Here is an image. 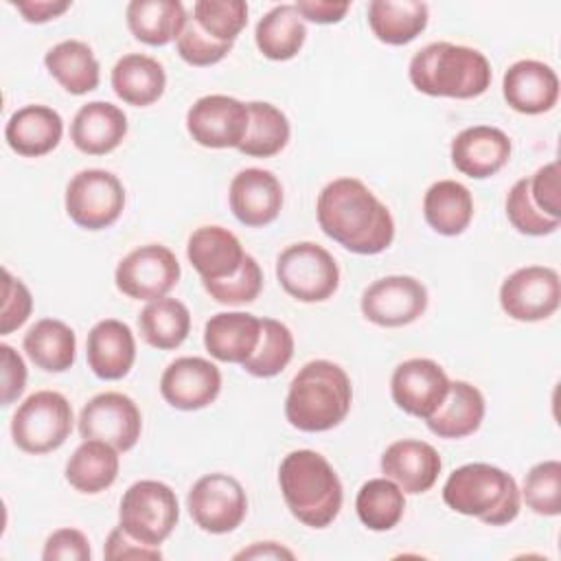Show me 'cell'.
<instances>
[{"label":"cell","instance_id":"8fae6325","mask_svg":"<svg viewBox=\"0 0 561 561\" xmlns=\"http://www.w3.org/2000/svg\"><path fill=\"white\" fill-rule=\"evenodd\" d=\"M180 280L175 254L160 243H147L121 259L114 283L121 294L134 300H156L167 296Z\"/></svg>","mask_w":561,"mask_h":561},{"label":"cell","instance_id":"4fadbf2b","mask_svg":"<svg viewBox=\"0 0 561 561\" xmlns=\"http://www.w3.org/2000/svg\"><path fill=\"white\" fill-rule=\"evenodd\" d=\"M359 307L364 318L377 327H405L425 313L427 289L414 276H383L364 289Z\"/></svg>","mask_w":561,"mask_h":561},{"label":"cell","instance_id":"5bb4252c","mask_svg":"<svg viewBox=\"0 0 561 561\" xmlns=\"http://www.w3.org/2000/svg\"><path fill=\"white\" fill-rule=\"evenodd\" d=\"M142 432V416L134 399L123 392H101L92 397L79 414L83 440L96 438L116 451H129Z\"/></svg>","mask_w":561,"mask_h":561},{"label":"cell","instance_id":"681fc988","mask_svg":"<svg viewBox=\"0 0 561 561\" xmlns=\"http://www.w3.org/2000/svg\"><path fill=\"white\" fill-rule=\"evenodd\" d=\"M103 554H105V559H160L162 557L160 548L145 546V543L136 541L121 526H116L107 535Z\"/></svg>","mask_w":561,"mask_h":561},{"label":"cell","instance_id":"277c9868","mask_svg":"<svg viewBox=\"0 0 561 561\" xmlns=\"http://www.w3.org/2000/svg\"><path fill=\"white\" fill-rule=\"evenodd\" d=\"M408 77L427 96L473 99L489 90L493 72L480 50L451 42H432L414 53Z\"/></svg>","mask_w":561,"mask_h":561},{"label":"cell","instance_id":"4dcf8cb0","mask_svg":"<svg viewBox=\"0 0 561 561\" xmlns=\"http://www.w3.org/2000/svg\"><path fill=\"white\" fill-rule=\"evenodd\" d=\"M423 217L427 226L443 237L462 234L473 219V197L465 184L438 180L425 191Z\"/></svg>","mask_w":561,"mask_h":561},{"label":"cell","instance_id":"52a82bcc","mask_svg":"<svg viewBox=\"0 0 561 561\" xmlns=\"http://www.w3.org/2000/svg\"><path fill=\"white\" fill-rule=\"evenodd\" d=\"M72 421V405L61 392L37 390L18 405L11 419V438L26 454H48L66 443Z\"/></svg>","mask_w":561,"mask_h":561},{"label":"cell","instance_id":"4316f807","mask_svg":"<svg viewBox=\"0 0 561 561\" xmlns=\"http://www.w3.org/2000/svg\"><path fill=\"white\" fill-rule=\"evenodd\" d=\"M484 410L486 405L482 392L469 381L456 379L449 381V392L445 401L430 419H425V423L430 432L438 438H465L478 432L484 419Z\"/></svg>","mask_w":561,"mask_h":561},{"label":"cell","instance_id":"7c38bea8","mask_svg":"<svg viewBox=\"0 0 561 561\" xmlns=\"http://www.w3.org/2000/svg\"><path fill=\"white\" fill-rule=\"evenodd\" d=\"M561 302V280L557 270L526 265L508 274L500 287L504 313L517 322H539L550 318Z\"/></svg>","mask_w":561,"mask_h":561},{"label":"cell","instance_id":"bcb514c9","mask_svg":"<svg viewBox=\"0 0 561 561\" xmlns=\"http://www.w3.org/2000/svg\"><path fill=\"white\" fill-rule=\"evenodd\" d=\"M528 193L533 204L548 217L561 219V193H559V162L552 160L539 167L528 178Z\"/></svg>","mask_w":561,"mask_h":561},{"label":"cell","instance_id":"8d00e7d4","mask_svg":"<svg viewBox=\"0 0 561 561\" xmlns=\"http://www.w3.org/2000/svg\"><path fill=\"white\" fill-rule=\"evenodd\" d=\"M355 511L368 530H392L405 513V493L386 476L373 478L359 486Z\"/></svg>","mask_w":561,"mask_h":561},{"label":"cell","instance_id":"7bdbcfd3","mask_svg":"<svg viewBox=\"0 0 561 561\" xmlns=\"http://www.w3.org/2000/svg\"><path fill=\"white\" fill-rule=\"evenodd\" d=\"M506 217L511 221V226L528 237H543V234H552L561 219H552L548 215H543L530 199L528 193V178L517 180L508 195H506Z\"/></svg>","mask_w":561,"mask_h":561},{"label":"cell","instance_id":"9c48e42d","mask_svg":"<svg viewBox=\"0 0 561 561\" xmlns=\"http://www.w3.org/2000/svg\"><path fill=\"white\" fill-rule=\"evenodd\" d=\"M123 208L125 186L105 169H83L66 186V213L83 230L110 228Z\"/></svg>","mask_w":561,"mask_h":561},{"label":"cell","instance_id":"ac0fdd59","mask_svg":"<svg viewBox=\"0 0 561 561\" xmlns=\"http://www.w3.org/2000/svg\"><path fill=\"white\" fill-rule=\"evenodd\" d=\"M228 199L237 221L248 228H263L283 208V186L272 171L250 167L232 178Z\"/></svg>","mask_w":561,"mask_h":561},{"label":"cell","instance_id":"d590c367","mask_svg":"<svg viewBox=\"0 0 561 561\" xmlns=\"http://www.w3.org/2000/svg\"><path fill=\"white\" fill-rule=\"evenodd\" d=\"M138 331L149 346L158 351H173L188 337L191 313L178 298L162 296L142 307L138 316Z\"/></svg>","mask_w":561,"mask_h":561},{"label":"cell","instance_id":"6da1fadb","mask_svg":"<svg viewBox=\"0 0 561 561\" xmlns=\"http://www.w3.org/2000/svg\"><path fill=\"white\" fill-rule=\"evenodd\" d=\"M322 232L355 254H379L394 239V219L388 206L357 178L329 182L316 204Z\"/></svg>","mask_w":561,"mask_h":561},{"label":"cell","instance_id":"d6986e66","mask_svg":"<svg viewBox=\"0 0 561 561\" xmlns=\"http://www.w3.org/2000/svg\"><path fill=\"white\" fill-rule=\"evenodd\" d=\"M502 94L508 107L519 114H543L559 101V77L543 61L519 59L504 72Z\"/></svg>","mask_w":561,"mask_h":561},{"label":"cell","instance_id":"30bf717a","mask_svg":"<svg viewBox=\"0 0 561 561\" xmlns=\"http://www.w3.org/2000/svg\"><path fill=\"white\" fill-rule=\"evenodd\" d=\"M186 508L204 533L226 535L245 519L248 497L237 478L228 473H206L191 486Z\"/></svg>","mask_w":561,"mask_h":561},{"label":"cell","instance_id":"f907efd6","mask_svg":"<svg viewBox=\"0 0 561 561\" xmlns=\"http://www.w3.org/2000/svg\"><path fill=\"white\" fill-rule=\"evenodd\" d=\"M296 9L302 15V20H309L316 24H335L346 15L351 4L329 2V0H298Z\"/></svg>","mask_w":561,"mask_h":561},{"label":"cell","instance_id":"e575fe53","mask_svg":"<svg viewBox=\"0 0 561 561\" xmlns=\"http://www.w3.org/2000/svg\"><path fill=\"white\" fill-rule=\"evenodd\" d=\"M307 39V26L296 4L272 7L256 24L254 42L263 57L287 61L296 57Z\"/></svg>","mask_w":561,"mask_h":561},{"label":"cell","instance_id":"d4e9b609","mask_svg":"<svg viewBox=\"0 0 561 561\" xmlns=\"http://www.w3.org/2000/svg\"><path fill=\"white\" fill-rule=\"evenodd\" d=\"M64 136L61 116L48 105H24L11 114L4 127L7 145L24 158L50 153Z\"/></svg>","mask_w":561,"mask_h":561},{"label":"cell","instance_id":"7a4b0ae2","mask_svg":"<svg viewBox=\"0 0 561 561\" xmlns=\"http://www.w3.org/2000/svg\"><path fill=\"white\" fill-rule=\"evenodd\" d=\"M351 401L353 386L344 368L329 359H311L289 383L285 419L300 432H327L346 419Z\"/></svg>","mask_w":561,"mask_h":561},{"label":"cell","instance_id":"5b68a950","mask_svg":"<svg viewBox=\"0 0 561 561\" xmlns=\"http://www.w3.org/2000/svg\"><path fill=\"white\" fill-rule=\"evenodd\" d=\"M443 500L451 511L491 526L511 524L522 506L515 478L489 462H469L451 471Z\"/></svg>","mask_w":561,"mask_h":561},{"label":"cell","instance_id":"c3c4849f","mask_svg":"<svg viewBox=\"0 0 561 561\" xmlns=\"http://www.w3.org/2000/svg\"><path fill=\"white\" fill-rule=\"evenodd\" d=\"M2 355V405H11L20 399L26 386L24 359L9 344H0Z\"/></svg>","mask_w":561,"mask_h":561},{"label":"cell","instance_id":"3957f363","mask_svg":"<svg viewBox=\"0 0 561 561\" xmlns=\"http://www.w3.org/2000/svg\"><path fill=\"white\" fill-rule=\"evenodd\" d=\"M278 484L289 513L309 528H327L342 508V482L313 449L289 451L278 467Z\"/></svg>","mask_w":561,"mask_h":561},{"label":"cell","instance_id":"f546056e","mask_svg":"<svg viewBox=\"0 0 561 561\" xmlns=\"http://www.w3.org/2000/svg\"><path fill=\"white\" fill-rule=\"evenodd\" d=\"M125 18L131 35L147 46H167L178 39L188 20L180 0H131Z\"/></svg>","mask_w":561,"mask_h":561},{"label":"cell","instance_id":"484cf974","mask_svg":"<svg viewBox=\"0 0 561 561\" xmlns=\"http://www.w3.org/2000/svg\"><path fill=\"white\" fill-rule=\"evenodd\" d=\"M261 337V318L245 311L215 313L204 327V346L210 357L228 364H243Z\"/></svg>","mask_w":561,"mask_h":561},{"label":"cell","instance_id":"e0dca14e","mask_svg":"<svg viewBox=\"0 0 561 561\" xmlns=\"http://www.w3.org/2000/svg\"><path fill=\"white\" fill-rule=\"evenodd\" d=\"M219 392L221 373L204 357H178L160 377V394L175 410H202L210 405Z\"/></svg>","mask_w":561,"mask_h":561},{"label":"cell","instance_id":"74e56055","mask_svg":"<svg viewBox=\"0 0 561 561\" xmlns=\"http://www.w3.org/2000/svg\"><path fill=\"white\" fill-rule=\"evenodd\" d=\"M248 110L250 125L237 149L250 158H272L280 153L291 134L287 116L276 105L265 101H252L248 103Z\"/></svg>","mask_w":561,"mask_h":561},{"label":"cell","instance_id":"83f0119b","mask_svg":"<svg viewBox=\"0 0 561 561\" xmlns=\"http://www.w3.org/2000/svg\"><path fill=\"white\" fill-rule=\"evenodd\" d=\"M164 88V68L158 59L149 55H123L112 68V90L127 105L147 107L162 96Z\"/></svg>","mask_w":561,"mask_h":561},{"label":"cell","instance_id":"9a60e30c","mask_svg":"<svg viewBox=\"0 0 561 561\" xmlns=\"http://www.w3.org/2000/svg\"><path fill=\"white\" fill-rule=\"evenodd\" d=\"M250 125L248 103L226 94H206L186 112L191 138L208 149L239 147Z\"/></svg>","mask_w":561,"mask_h":561},{"label":"cell","instance_id":"b9f144b4","mask_svg":"<svg viewBox=\"0 0 561 561\" xmlns=\"http://www.w3.org/2000/svg\"><path fill=\"white\" fill-rule=\"evenodd\" d=\"M204 289L219 305H245L254 302L263 289V272L254 256L245 254L241 267L221 280H204Z\"/></svg>","mask_w":561,"mask_h":561},{"label":"cell","instance_id":"7dc6e473","mask_svg":"<svg viewBox=\"0 0 561 561\" xmlns=\"http://www.w3.org/2000/svg\"><path fill=\"white\" fill-rule=\"evenodd\" d=\"M90 541L77 528H59L50 533L42 550L44 561H90Z\"/></svg>","mask_w":561,"mask_h":561},{"label":"cell","instance_id":"8992f818","mask_svg":"<svg viewBox=\"0 0 561 561\" xmlns=\"http://www.w3.org/2000/svg\"><path fill=\"white\" fill-rule=\"evenodd\" d=\"M180 519L175 491L160 480H138L121 497L118 526L145 546L160 548Z\"/></svg>","mask_w":561,"mask_h":561},{"label":"cell","instance_id":"ab89813d","mask_svg":"<svg viewBox=\"0 0 561 561\" xmlns=\"http://www.w3.org/2000/svg\"><path fill=\"white\" fill-rule=\"evenodd\" d=\"M193 20L210 37L234 44L248 24V4L243 0H197Z\"/></svg>","mask_w":561,"mask_h":561},{"label":"cell","instance_id":"f1b7e54d","mask_svg":"<svg viewBox=\"0 0 561 561\" xmlns=\"http://www.w3.org/2000/svg\"><path fill=\"white\" fill-rule=\"evenodd\" d=\"M430 20V9L419 0H373L368 4V26L388 46H403L416 39Z\"/></svg>","mask_w":561,"mask_h":561},{"label":"cell","instance_id":"836d02e7","mask_svg":"<svg viewBox=\"0 0 561 561\" xmlns=\"http://www.w3.org/2000/svg\"><path fill=\"white\" fill-rule=\"evenodd\" d=\"M118 451L96 438L83 440L66 462V480L85 495L101 493L116 482Z\"/></svg>","mask_w":561,"mask_h":561},{"label":"cell","instance_id":"d6a6232c","mask_svg":"<svg viewBox=\"0 0 561 561\" xmlns=\"http://www.w3.org/2000/svg\"><path fill=\"white\" fill-rule=\"evenodd\" d=\"M26 357L46 373H66L77 357L75 331L55 318L37 320L22 340Z\"/></svg>","mask_w":561,"mask_h":561},{"label":"cell","instance_id":"816d5d0a","mask_svg":"<svg viewBox=\"0 0 561 561\" xmlns=\"http://www.w3.org/2000/svg\"><path fill=\"white\" fill-rule=\"evenodd\" d=\"M22 18L31 24H44L59 18L64 11L70 9L68 0H31V2H15L13 4Z\"/></svg>","mask_w":561,"mask_h":561},{"label":"cell","instance_id":"f6af8a7d","mask_svg":"<svg viewBox=\"0 0 561 561\" xmlns=\"http://www.w3.org/2000/svg\"><path fill=\"white\" fill-rule=\"evenodd\" d=\"M2 278H4V289H2L4 298H2V311H0V335H9L28 320L33 311V296L20 278L11 276L9 270H2Z\"/></svg>","mask_w":561,"mask_h":561},{"label":"cell","instance_id":"cb8c5ba5","mask_svg":"<svg viewBox=\"0 0 561 561\" xmlns=\"http://www.w3.org/2000/svg\"><path fill=\"white\" fill-rule=\"evenodd\" d=\"M186 256L204 283L232 276L241 267L245 252L237 234H232L228 228L202 226L191 232Z\"/></svg>","mask_w":561,"mask_h":561},{"label":"cell","instance_id":"603a6c76","mask_svg":"<svg viewBox=\"0 0 561 561\" xmlns=\"http://www.w3.org/2000/svg\"><path fill=\"white\" fill-rule=\"evenodd\" d=\"M127 136L125 112L107 101H90L79 107L70 125L72 145L88 156L114 151Z\"/></svg>","mask_w":561,"mask_h":561},{"label":"cell","instance_id":"ffe728a7","mask_svg":"<svg viewBox=\"0 0 561 561\" xmlns=\"http://www.w3.org/2000/svg\"><path fill=\"white\" fill-rule=\"evenodd\" d=\"M511 158V138L491 125H473L451 140V164L467 178L495 175Z\"/></svg>","mask_w":561,"mask_h":561},{"label":"cell","instance_id":"60d3db41","mask_svg":"<svg viewBox=\"0 0 561 561\" xmlns=\"http://www.w3.org/2000/svg\"><path fill=\"white\" fill-rule=\"evenodd\" d=\"M526 506L546 517H554L561 513V462L543 460L537 462L524 478V486L519 491Z\"/></svg>","mask_w":561,"mask_h":561},{"label":"cell","instance_id":"2e32d148","mask_svg":"<svg viewBox=\"0 0 561 561\" xmlns=\"http://www.w3.org/2000/svg\"><path fill=\"white\" fill-rule=\"evenodd\" d=\"M449 392V377L427 357H412L401 362L390 379V394L405 414L430 419Z\"/></svg>","mask_w":561,"mask_h":561},{"label":"cell","instance_id":"f35d334b","mask_svg":"<svg viewBox=\"0 0 561 561\" xmlns=\"http://www.w3.org/2000/svg\"><path fill=\"white\" fill-rule=\"evenodd\" d=\"M294 357V335L287 324L274 318H261V337L254 353L241 364L254 377H276Z\"/></svg>","mask_w":561,"mask_h":561},{"label":"cell","instance_id":"ee69618b","mask_svg":"<svg viewBox=\"0 0 561 561\" xmlns=\"http://www.w3.org/2000/svg\"><path fill=\"white\" fill-rule=\"evenodd\" d=\"M175 46H178V55L186 64L204 68V66H213V64L221 61L232 50L234 44L219 42V39L210 37L208 33H204L197 26V22L193 18H188L180 37L175 39Z\"/></svg>","mask_w":561,"mask_h":561},{"label":"cell","instance_id":"ba28073f","mask_svg":"<svg viewBox=\"0 0 561 561\" xmlns=\"http://www.w3.org/2000/svg\"><path fill=\"white\" fill-rule=\"evenodd\" d=\"M276 278L285 294L298 302H322L335 294L340 267L327 248L313 241H298L278 254Z\"/></svg>","mask_w":561,"mask_h":561},{"label":"cell","instance_id":"7402d4cb","mask_svg":"<svg viewBox=\"0 0 561 561\" xmlns=\"http://www.w3.org/2000/svg\"><path fill=\"white\" fill-rule=\"evenodd\" d=\"M85 357L99 379H123L136 362V340L129 324L116 318L96 322L85 340Z\"/></svg>","mask_w":561,"mask_h":561},{"label":"cell","instance_id":"1f68e13d","mask_svg":"<svg viewBox=\"0 0 561 561\" xmlns=\"http://www.w3.org/2000/svg\"><path fill=\"white\" fill-rule=\"evenodd\" d=\"M46 70L50 77L70 94H88L99 88L101 68L85 42L64 39L44 55Z\"/></svg>","mask_w":561,"mask_h":561},{"label":"cell","instance_id":"f5cc1de1","mask_svg":"<svg viewBox=\"0 0 561 561\" xmlns=\"http://www.w3.org/2000/svg\"><path fill=\"white\" fill-rule=\"evenodd\" d=\"M234 559H294V552L276 541H256L237 552Z\"/></svg>","mask_w":561,"mask_h":561},{"label":"cell","instance_id":"44dd1931","mask_svg":"<svg viewBox=\"0 0 561 561\" xmlns=\"http://www.w3.org/2000/svg\"><path fill=\"white\" fill-rule=\"evenodd\" d=\"M443 469L438 451L416 438L394 440L381 454V471L386 478L399 484L403 493L419 495L430 491Z\"/></svg>","mask_w":561,"mask_h":561}]
</instances>
